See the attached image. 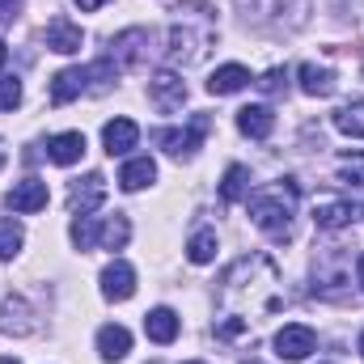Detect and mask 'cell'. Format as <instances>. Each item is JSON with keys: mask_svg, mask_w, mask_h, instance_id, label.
I'll list each match as a JSON object with an SVG mask.
<instances>
[{"mask_svg": "<svg viewBox=\"0 0 364 364\" xmlns=\"http://www.w3.org/2000/svg\"><path fill=\"white\" fill-rule=\"evenodd\" d=\"M296 195H301V186L292 178L275 182V186H263V191H255V195H246V208H250V220L275 237V242H288L292 237V216H296Z\"/></svg>", "mask_w": 364, "mask_h": 364, "instance_id": "1", "label": "cell"}, {"mask_svg": "<svg viewBox=\"0 0 364 364\" xmlns=\"http://www.w3.org/2000/svg\"><path fill=\"white\" fill-rule=\"evenodd\" d=\"M174 13H178V21L170 26V47L166 51H170V64L191 68L216 47V17L208 13V17H199V26H191V9L186 4H178Z\"/></svg>", "mask_w": 364, "mask_h": 364, "instance_id": "2", "label": "cell"}, {"mask_svg": "<svg viewBox=\"0 0 364 364\" xmlns=\"http://www.w3.org/2000/svg\"><path fill=\"white\" fill-rule=\"evenodd\" d=\"M208 132H212V119L195 114L186 127H161V132H153V144H161L170 157H195V149L203 144Z\"/></svg>", "mask_w": 364, "mask_h": 364, "instance_id": "3", "label": "cell"}, {"mask_svg": "<svg viewBox=\"0 0 364 364\" xmlns=\"http://www.w3.org/2000/svg\"><path fill=\"white\" fill-rule=\"evenodd\" d=\"M149 47H153V34L144 26H132V30L110 38V64L114 68H140L149 60Z\"/></svg>", "mask_w": 364, "mask_h": 364, "instance_id": "4", "label": "cell"}, {"mask_svg": "<svg viewBox=\"0 0 364 364\" xmlns=\"http://www.w3.org/2000/svg\"><path fill=\"white\" fill-rule=\"evenodd\" d=\"M314 348H318V335H314L309 326H301V322H288V326L275 335V356H279V360H305Z\"/></svg>", "mask_w": 364, "mask_h": 364, "instance_id": "5", "label": "cell"}, {"mask_svg": "<svg viewBox=\"0 0 364 364\" xmlns=\"http://www.w3.org/2000/svg\"><path fill=\"white\" fill-rule=\"evenodd\" d=\"M149 97H153V106H157V110H166V114H170V110H178L182 102H186V81H182L178 73H170V68H166V73H157V77L149 81Z\"/></svg>", "mask_w": 364, "mask_h": 364, "instance_id": "6", "label": "cell"}, {"mask_svg": "<svg viewBox=\"0 0 364 364\" xmlns=\"http://www.w3.org/2000/svg\"><path fill=\"white\" fill-rule=\"evenodd\" d=\"M47 182L43 178H26V182H17L9 195H4V203L13 208V212H21V216H30V212H43L47 208Z\"/></svg>", "mask_w": 364, "mask_h": 364, "instance_id": "7", "label": "cell"}, {"mask_svg": "<svg viewBox=\"0 0 364 364\" xmlns=\"http://www.w3.org/2000/svg\"><path fill=\"white\" fill-rule=\"evenodd\" d=\"M132 292H136V267L123 263V259L106 263V272H102V296L106 301H127Z\"/></svg>", "mask_w": 364, "mask_h": 364, "instance_id": "8", "label": "cell"}, {"mask_svg": "<svg viewBox=\"0 0 364 364\" xmlns=\"http://www.w3.org/2000/svg\"><path fill=\"white\" fill-rule=\"evenodd\" d=\"M102 199H106V178L102 174H85L81 182H73V191H68V208L77 216H90Z\"/></svg>", "mask_w": 364, "mask_h": 364, "instance_id": "9", "label": "cell"}, {"mask_svg": "<svg viewBox=\"0 0 364 364\" xmlns=\"http://www.w3.org/2000/svg\"><path fill=\"white\" fill-rule=\"evenodd\" d=\"M136 140H140V127H136L132 119H110V123L102 127V149H106L110 157H123L127 149H136Z\"/></svg>", "mask_w": 364, "mask_h": 364, "instance_id": "10", "label": "cell"}, {"mask_svg": "<svg viewBox=\"0 0 364 364\" xmlns=\"http://www.w3.org/2000/svg\"><path fill=\"white\" fill-rule=\"evenodd\" d=\"M81 43H85V34H81L77 21H68V17H51V26H47V47H51V51L73 55V51H81Z\"/></svg>", "mask_w": 364, "mask_h": 364, "instance_id": "11", "label": "cell"}, {"mask_svg": "<svg viewBox=\"0 0 364 364\" xmlns=\"http://www.w3.org/2000/svg\"><path fill=\"white\" fill-rule=\"evenodd\" d=\"M47 157H51L55 166H77V161L85 157V136H81V132H60V136H51V140H47Z\"/></svg>", "mask_w": 364, "mask_h": 364, "instance_id": "12", "label": "cell"}, {"mask_svg": "<svg viewBox=\"0 0 364 364\" xmlns=\"http://www.w3.org/2000/svg\"><path fill=\"white\" fill-rule=\"evenodd\" d=\"M352 216H356V203L352 199H318L314 203V225L318 229H343Z\"/></svg>", "mask_w": 364, "mask_h": 364, "instance_id": "13", "label": "cell"}, {"mask_svg": "<svg viewBox=\"0 0 364 364\" xmlns=\"http://www.w3.org/2000/svg\"><path fill=\"white\" fill-rule=\"evenodd\" d=\"M85 85H90V68H64V73H55V77H51V102H55V106H64V102L81 97Z\"/></svg>", "mask_w": 364, "mask_h": 364, "instance_id": "14", "label": "cell"}, {"mask_svg": "<svg viewBox=\"0 0 364 364\" xmlns=\"http://www.w3.org/2000/svg\"><path fill=\"white\" fill-rule=\"evenodd\" d=\"M127 352H132V331H127V326H114V322H110V326L97 331V356H102V360L114 364V360H123Z\"/></svg>", "mask_w": 364, "mask_h": 364, "instance_id": "15", "label": "cell"}, {"mask_svg": "<svg viewBox=\"0 0 364 364\" xmlns=\"http://www.w3.org/2000/svg\"><path fill=\"white\" fill-rule=\"evenodd\" d=\"M246 85H250V68H242V64H220L208 77V93H216V97H229V93L246 90Z\"/></svg>", "mask_w": 364, "mask_h": 364, "instance_id": "16", "label": "cell"}, {"mask_svg": "<svg viewBox=\"0 0 364 364\" xmlns=\"http://www.w3.org/2000/svg\"><path fill=\"white\" fill-rule=\"evenodd\" d=\"M237 127H242V136H250V140H267L275 132V114L267 106H242V110H237Z\"/></svg>", "mask_w": 364, "mask_h": 364, "instance_id": "17", "label": "cell"}, {"mask_svg": "<svg viewBox=\"0 0 364 364\" xmlns=\"http://www.w3.org/2000/svg\"><path fill=\"white\" fill-rule=\"evenodd\" d=\"M178 326H182L178 314L166 309V305L153 309V314H144V335H149L153 343H174V339H178Z\"/></svg>", "mask_w": 364, "mask_h": 364, "instance_id": "18", "label": "cell"}, {"mask_svg": "<svg viewBox=\"0 0 364 364\" xmlns=\"http://www.w3.org/2000/svg\"><path fill=\"white\" fill-rule=\"evenodd\" d=\"M0 331H4V335H30V331H34V318H30V309H26L21 296H9V301L0 305Z\"/></svg>", "mask_w": 364, "mask_h": 364, "instance_id": "19", "label": "cell"}, {"mask_svg": "<svg viewBox=\"0 0 364 364\" xmlns=\"http://www.w3.org/2000/svg\"><path fill=\"white\" fill-rule=\"evenodd\" d=\"M153 178H157V161H153V157H132V161L119 170V186H123V191H144Z\"/></svg>", "mask_w": 364, "mask_h": 364, "instance_id": "20", "label": "cell"}, {"mask_svg": "<svg viewBox=\"0 0 364 364\" xmlns=\"http://www.w3.org/2000/svg\"><path fill=\"white\" fill-rule=\"evenodd\" d=\"M296 77H301V90L309 93V97H331V93H335V73H331V68L301 64V68H296Z\"/></svg>", "mask_w": 364, "mask_h": 364, "instance_id": "21", "label": "cell"}, {"mask_svg": "<svg viewBox=\"0 0 364 364\" xmlns=\"http://www.w3.org/2000/svg\"><path fill=\"white\" fill-rule=\"evenodd\" d=\"M127 237H132V220L123 216V212H114L110 220H102V250H123L127 246Z\"/></svg>", "mask_w": 364, "mask_h": 364, "instance_id": "22", "label": "cell"}, {"mask_svg": "<svg viewBox=\"0 0 364 364\" xmlns=\"http://www.w3.org/2000/svg\"><path fill=\"white\" fill-rule=\"evenodd\" d=\"M246 195H250V170L246 166H229L225 170V182H220V199L225 203H237Z\"/></svg>", "mask_w": 364, "mask_h": 364, "instance_id": "23", "label": "cell"}, {"mask_svg": "<svg viewBox=\"0 0 364 364\" xmlns=\"http://www.w3.org/2000/svg\"><path fill=\"white\" fill-rule=\"evenodd\" d=\"M335 127L352 140H364V102H348L335 110Z\"/></svg>", "mask_w": 364, "mask_h": 364, "instance_id": "24", "label": "cell"}, {"mask_svg": "<svg viewBox=\"0 0 364 364\" xmlns=\"http://www.w3.org/2000/svg\"><path fill=\"white\" fill-rule=\"evenodd\" d=\"M68 233H73V246H77V250H93V246L102 242V220H97V216H77Z\"/></svg>", "mask_w": 364, "mask_h": 364, "instance_id": "25", "label": "cell"}, {"mask_svg": "<svg viewBox=\"0 0 364 364\" xmlns=\"http://www.w3.org/2000/svg\"><path fill=\"white\" fill-rule=\"evenodd\" d=\"M186 259L199 263V267L212 263V259H216V233H212V229H199V233L186 242Z\"/></svg>", "mask_w": 364, "mask_h": 364, "instance_id": "26", "label": "cell"}, {"mask_svg": "<svg viewBox=\"0 0 364 364\" xmlns=\"http://www.w3.org/2000/svg\"><path fill=\"white\" fill-rule=\"evenodd\" d=\"M21 242H26L21 225H17V220H0V259H13V255L21 250Z\"/></svg>", "mask_w": 364, "mask_h": 364, "instance_id": "27", "label": "cell"}, {"mask_svg": "<svg viewBox=\"0 0 364 364\" xmlns=\"http://www.w3.org/2000/svg\"><path fill=\"white\" fill-rule=\"evenodd\" d=\"M259 90L275 97V93H288V68H272V73H263L259 77Z\"/></svg>", "mask_w": 364, "mask_h": 364, "instance_id": "28", "label": "cell"}, {"mask_svg": "<svg viewBox=\"0 0 364 364\" xmlns=\"http://www.w3.org/2000/svg\"><path fill=\"white\" fill-rule=\"evenodd\" d=\"M21 102V81L17 77H0V110H13Z\"/></svg>", "mask_w": 364, "mask_h": 364, "instance_id": "29", "label": "cell"}, {"mask_svg": "<svg viewBox=\"0 0 364 364\" xmlns=\"http://www.w3.org/2000/svg\"><path fill=\"white\" fill-rule=\"evenodd\" d=\"M339 178L352 182V186H364V161H348V166L339 170Z\"/></svg>", "mask_w": 364, "mask_h": 364, "instance_id": "30", "label": "cell"}, {"mask_svg": "<svg viewBox=\"0 0 364 364\" xmlns=\"http://www.w3.org/2000/svg\"><path fill=\"white\" fill-rule=\"evenodd\" d=\"M21 13V0H0V30L13 26V17Z\"/></svg>", "mask_w": 364, "mask_h": 364, "instance_id": "31", "label": "cell"}, {"mask_svg": "<svg viewBox=\"0 0 364 364\" xmlns=\"http://www.w3.org/2000/svg\"><path fill=\"white\" fill-rule=\"evenodd\" d=\"M102 4H106V0H77V9H85V13H97Z\"/></svg>", "mask_w": 364, "mask_h": 364, "instance_id": "32", "label": "cell"}, {"mask_svg": "<svg viewBox=\"0 0 364 364\" xmlns=\"http://www.w3.org/2000/svg\"><path fill=\"white\" fill-rule=\"evenodd\" d=\"M356 275H360V288H364V255L356 259Z\"/></svg>", "mask_w": 364, "mask_h": 364, "instance_id": "33", "label": "cell"}, {"mask_svg": "<svg viewBox=\"0 0 364 364\" xmlns=\"http://www.w3.org/2000/svg\"><path fill=\"white\" fill-rule=\"evenodd\" d=\"M4 60H9V47H4V38H0V68H4Z\"/></svg>", "mask_w": 364, "mask_h": 364, "instance_id": "34", "label": "cell"}, {"mask_svg": "<svg viewBox=\"0 0 364 364\" xmlns=\"http://www.w3.org/2000/svg\"><path fill=\"white\" fill-rule=\"evenodd\" d=\"M0 166H4V140H0Z\"/></svg>", "mask_w": 364, "mask_h": 364, "instance_id": "35", "label": "cell"}, {"mask_svg": "<svg viewBox=\"0 0 364 364\" xmlns=\"http://www.w3.org/2000/svg\"><path fill=\"white\" fill-rule=\"evenodd\" d=\"M0 364H17V360H13V356H4V360H0Z\"/></svg>", "mask_w": 364, "mask_h": 364, "instance_id": "36", "label": "cell"}, {"mask_svg": "<svg viewBox=\"0 0 364 364\" xmlns=\"http://www.w3.org/2000/svg\"><path fill=\"white\" fill-rule=\"evenodd\" d=\"M360 356H364V331H360Z\"/></svg>", "mask_w": 364, "mask_h": 364, "instance_id": "37", "label": "cell"}, {"mask_svg": "<svg viewBox=\"0 0 364 364\" xmlns=\"http://www.w3.org/2000/svg\"><path fill=\"white\" fill-rule=\"evenodd\" d=\"M191 364H199V360H191Z\"/></svg>", "mask_w": 364, "mask_h": 364, "instance_id": "38", "label": "cell"}]
</instances>
